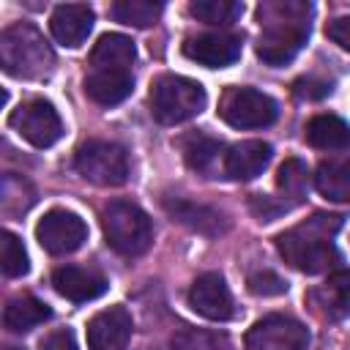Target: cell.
Wrapping results in <instances>:
<instances>
[{
    "instance_id": "14",
    "label": "cell",
    "mask_w": 350,
    "mask_h": 350,
    "mask_svg": "<svg viewBox=\"0 0 350 350\" xmlns=\"http://www.w3.org/2000/svg\"><path fill=\"white\" fill-rule=\"evenodd\" d=\"M52 284L63 298H68L74 304H85V301H93V298L107 293V279L98 271L82 268V265H60V268H55Z\"/></svg>"
},
{
    "instance_id": "6",
    "label": "cell",
    "mask_w": 350,
    "mask_h": 350,
    "mask_svg": "<svg viewBox=\"0 0 350 350\" xmlns=\"http://www.w3.org/2000/svg\"><path fill=\"white\" fill-rule=\"evenodd\" d=\"M77 172L96 186H120L129 178V156L118 142L88 139L77 150Z\"/></svg>"
},
{
    "instance_id": "18",
    "label": "cell",
    "mask_w": 350,
    "mask_h": 350,
    "mask_svg": "<svg viewBox=\"0 0 350 350\" xmlns=\"http://www.w3.org/2000/svg\"><path fill=\"white\" fill-rule=\"evenodd\" d=\"M134 88V77L131 71H112V68H90L85 77V93L101 104V107H112L120 104Z\"/></svg>"
},
{
    "instance_id": "31",
    "label": "cell",
    "mask_w": 350,
    "mask_h": 350,
    "mask_svg": "<svg viewBox=\"0 0 350 350\" xmlns=\"http://www.w3.org/2000/svg\"><path fill=\"white\" fill-rule=\"evenodd\" d=\"M249 290H252L254 295L271 298V295H282V293L287 290V284H284V279H282L279 273H273V271H257V273L249 276Z\"/></svg>"
},
{
    "instance_id": "35",
    "label": "cell",
    "mask_w": 350,
    "mask_h": 350,
    "mask_svg": "<svg viewBox=\"0 0 350 350\" xmlns=\"http://www.w3.org/2000/svg\"><path fill=\"white\" fill-rule=\"evenodd\" d=\"M325 36L339 44L345 52H350V16H336L325 25Z\"/></svg>"
},
{
    "instance_id": "36",
    "label": "cell",
    "mask_w": 350,
    "mask_h": 350,
    "mask_svg": "<svg viewBox=\"0 0 350 350\" xmlns=\"http://www.w3.org/2000/svg\"><path fill=\"white\" fill-rule=\"evenodd\" d=\"M5 350H19V347H5Z\"/></svg>"
},
{
    "instance_id": "29",
    "label": "cell",
    "mask_w": 350,
    "mask_h": 350,
    "mask_svg": "<svg viewBox=\"0 0 350 350\" xmlns=\"http://www.w3.org/2000/svg\"><path fill=\"white\" fill-rule=\"evenodd\" d=\"M0 265H3V273L5 276H25L27 268H30V260H27V252L19 241V235H14L11 230H3V241H0Z\"/></svg>"
},
{
    "instance_id": "10",
    "label": "cell",
    "mask_w": 350,
    "mask_h": 350,
    "mask_svg": "<svg viewBox=\"0 0 350 350\" xmlns=\"http://www.w3.org/2000/svg\"><path fill=\"white\" fill-rule=\"evenodd\" d=\"M36 238L55 257L71 254V252H77L85 243L88 224L77 213L63 211V208H55V211L44 213V219L36 224Z\"/></svg>"
},
{
    "instance_id": "3",
    "label": "cell",
    "mask_w": 350,
    "mask_h": 350,
    "mask_svg": "<svg viewBox=\"0 0 350 350\" xmlns=\"http://www.w3.org/2000/svg\"><path fill=\"white\" fill-rule=\"evenodd\" d=\"M0 63L19 79H44L55 68V52L30 22H16L0 33Z\"/></svg>"
},
{
    "instance_id": "9",
    "label": "cell",
    "mask_w": 350,
    "mask_h": 350,
    "mask_svg": "<svg viewBox=\"0 0 350 350\" xmlns=\"http://www.w3.org/2000/svg\"><path fill=\"white\" fill-rule=\"evenodd\" d=\"M309 331L290 314H265L246 334V350H306Z\"/></svg>"
},
{
    "instance_id": "11",
    "label": "cell",
    "mask_w": 350,
    "mask_h": 350,
    "mask_svg": "<svg viewBox=\"0 0 350 350\" xmlns=\"http://www.w3.org/2000/svg\"><path fill=\"white\" fill-rule=\"evenodd\" d=\"M189 304L197 314H202L205 320H213V323H221V320L232 317L230 287H227L224 276L216 273V271H208V273L194 279V284L189 290Z\"/></svg>"
},
{
    "instance_id": "2",
    "label": "cell",
    "mask_w": 350,
    "mask_h": 350,
    "mask_svg": "<svg viewBox=\"0 0 350 350\" xmlns=\"http://www.w3.org/2000/svg\"><path fill=\"white\" fill-rule=\"evenodd\" d=\"M342 227L339 213H314L306 221L276 235V249L293 268L304 273H323L336 260L339 252L334 246V235Z\"/></svg>"
},
{
    "instance_id": "27",
    "label": "cell",
    "mask_w": 350,
    "mask_h": 350,
    "mask_svg": "<svg viewBox=\"0 0 350 350\" xmlns=\"http://www.w3.org/2000/svg\"><path fill=\"white\" fill-rule=\"evenodd\" d=\"M189 14L205 25H230L243 14V5L235 0H194Z\"/></svg>"
},
{
    "instance_id": "30",
    "label": "cell",
    "mask_w": 350,
    "mask_h": 350,
    "mask_svg": "<svg viewBox=\"0 0 350 350\" xmlns=\"http://www.w3.org/2000/svg\"><path fill=\"white\" fill-rule=\"evenodd\" d=\"M172 350H230V345L219 334L183 328L172 336Z\"/></svg>"
},
{
    "instance_id": "21",
    "label": "cell",
    "mask_w": 350,
    "mask_h": 350,
    "mask_svg": "<svg viewBox=\"0 0 350 350\" xmlns=\"http://www.w3.org/2000/svg\"><path fill=\"white\" fill-rule=\"evenodd\" d=\"M312 301L325 317H350V271H334L317 290H312Z\"/></svg>"
},
{
    "instance_id": "24",
    "label": "cell",
    "mask_w": 350,
    "mask_h": 350,
    "mask_svg": "<svg viewBox=\"0 0 350 350\" xmlns=\"http://www.w3.org/2000/svg\"><path fill=\"white\" fill-rule=\"evenodd\" d=\"M49 306L33 295H19V298H11L5 304V312H3V325L14 334H25L36 325H41L44 320H49Z\"/></svg>"
},
{
    "instance_id": "20",
    "label": "cell",
    "mask_w": 350,
    "mask_h": 350,
    "mask_svg": "<svg viewBox=\"0 0 350 350\" xmlns=\"http://www.w3.org/2000/svg\"><path fill=\"white\" fill-rule=\"evenodd\" d=\"M317 191L331 202H350V156H331L317 164Z\"/></svg>"
},
{
    "instance_id": "8",
    "label": "cell",
    "mask_w": 350,
    "mask_h": 350,
    "mask_svg": "<svg viewBox=\"0 0 350 350\" xmlns=\"http://www.w3.org/2000/svg\"><path fill=\"white\" fill-rule=\"evenodd\" d=\"M8 123L16 129V134L30 142L33 148H52L60 137H63V120L57 115V109L46 101V98H30L25 104H19Z\"/></svg>"
},
{
    "instance_id": "5",
    "label": "cell",
    "mask_w": 350,
    "mask_h": 350,
    "mask_svg": "<svg viewBox=\"0 0 350 350\" xmlns=\"http://www.w3.org/2000/svg\"><path fill=\"white\" fill-rule=\"evenodd\" d=\"M150 115L164 123V126H175L183 123L194 115L202 112L205 107V88L189 77H178V74H164L150 85Z\"/></svg>"
},
{
    "instance_id": "16",
    "label": "cell",
    "mask_w": 350,
    "mask_h": 350,
    "mask_svg": "<svg viewBox=\"0 0 350 350\" xmlns=\"http://www.w3.org/2000/svg\"><path fill=\"white\" fill-rule=\"evenodd\" d=\"M164 211L172 216V221H178L194 232H202V235H219L227 230L224 213H219L216 208L202 205V202H191L183 197H164Z\"/></svg>"
},
{
    "instance_id": "13",
    "label": "cell",
    "mask_w": 350,
    "mask_h": 350,
    "mask_svg": "<svg viewBox=\"0 0 350 350\" xmlns=\"http://www.w3.org/2000/svg\"><path fill=\"white\" fill-rule=\"evenodd\" d=\"M131 336V314L126 306H109L88 323L90 350H123Z\"/></svg>"
},
{
    "instance_id": "1",
    "label": "cell",
    "mask_w": 350,
    "mask_h": 350,
    "mask_svg": "<svg viewBox=\"0 0 350 350\" xmlns=\"http://www.w3.org/2000/svg\"><path fill=\"white\" fill-rule=\"evenodd\" d=\"M312 5L304 0H268L257 8L262 33L257 38V57L268 66L290 63L309 38Z\"/></svg>"
},
{
    "instance_id": "32",
    "label": "cell",
    "mask_w": 350,
    "mask_h": 350,
    "mask_svg": "<svg viewBox=\"0 0 350 350\" xmlns=\"http://www.w3.org/2000/svg\"><path fill=\"white\" fill-rule=\"evenodd\" d=\"M293 93L298 98H306V101H320L331 93V82L323 79V77H314V74H306L301 79L293 82Z\"/></svg>"
},
{
    "instance_id": "23",
    "label": "cell",
    "mask_w": 350,
    "mask_h": 350,
    "mask_svg": "<svg viewBox=\"0 0 350 350\" xmlns=\"http://www.w3.org/2000/svg\"><path fill=\"white\" fill-rule=\"evenodd\" d=\"M306 142L317 150H345L350 148V123L339 115H314L306 123Z\"/></svg>"
},
{
    "instance_id": "15",
    "label": "cell",
    "mask_w": 350,
    "mask_h": 350,
    "mask_svg": "<svg viewBox=\"0 0 350 350\" xmlns=\"http://www.w3.org/2000/svg\"><path fill=\"white\" fill-rule=\"evenodd\" d=\"M93 8L85 5V3H63L52 11L49 16V30L55 36L57 44L63 46H79L88 33L93 30Z\"/></svg>"
},
{
    "instance_id": "25",
    "label": "cell",
    "mask_w": 350,
    "mask_h": 350,
    "mask_svg": "<svg viewBox=\"0 0 350 350\" xmlns=\"http://www.w3.org/2000/svg\"><path fill=\"white\" fill-rule=\"evenodd\" d=\"M309 183H312V172H309L306 161H301V159L293 156V159H284L279 164V170H276V189L284 197H290L293 202H298V200L306 197Z\"/></svg>"
},
{
    "instance_id": "12",
    "label": "cell",
    "mask_w": 350,
    "mask_h": 350,
    "mask_svg": "<svg viewBox=\"0 0 350 350\" xmlns=\"http://www.w3.org/2000/svg\"><path fill=\"white\" fill-rule=\"evenodd\" d=\"M183 55L205 68H224L241 57V38L232 33H200L186 38Z\"/></svg>"
},
{
    "instance_id": "28",
    "label": "cell",
    "mask_w": 350,
    "mask_h": 350,
    "mask_svg": "<svg viewBox=\"0 0 350 350\" xmlns=\"http://www.w3.org/2000/svg\"><path fill=\"white\" fill-rule=\"evenodd\" d=\"M0 202L5 213H19L27 211L36 202V191L25 178H14V175H3V186H0Z\"/></svg>"
},
{
    "instance_id": "7",
    "label": "cell",
    "mask_w": 350,
    "mask_h": 350,
    "mask_svg": "<svg viewBox=\"0 0 350 350\" xmlns=\"http://www.w3.org/2000/svg\"><path fill=\"white\" fill-rule=\"evenodd\" d=\"M219 115L232 129H262L276 120V101L257 88H227Z\"/></svg>"
},
{
    "instance_id": "26",
    "label": "cell",
    "mask_w": 350,
    "mask_h": 350,
    "mask_svg": "<svg viewBox=\"0 0 350 350\" xmlns=\"http://www.w3.org/2000/svg\"><path fill=\"white\" fill-rule=\"evenodd\" d=\"M161 8H164L161 3H150V0H120L112 5V16L131 27H150L161 16Z\"/></svg>"
},
{
    "instance_id": "22",
    "label": "cell",
    "mask_w": 350,
    "mask_h": 350,
    "mask_svg": "<svg viewBox=\"0 0 350 350\" xmlns=\"http://www.w3.org/2000/svg\"><path fill=\"white\" fill-rule=\"evenodd\" d=\"M180 148H183L186 164H189L194 172H200V175H213L219 161H221V167H224V145H221V139H216V137H208V134L194 131V134L183 137Z\"/></svg>"
},
{
    "instance_id": "17",
    "label": "cell",
    "mask_w": 350,
    "mask_h": 350,
    "mask_svg": "<svg viewBox=\"0 0 350 350\" xmlns=\"http://www.w3.org/2000/svg\"><path fill=\"white\" fill-rule=\"evenodd\" d=\"M271 145L262 139H243L235 142L227 153H224V175L232 180H252L257 178L268 161H271Z\"/></svg>"
},
{
    "instance_id": "34",
    "label": "cell",
    "mask_w": 350,
    "mask_h": 350,
    "mask_svg": "<svg viewBox=\"0 0 350 350\" xmlns=\"http://www.w3.org/2000/svg\"><path fill=\"white\" fill-rule=\"evenodd\" d=\"M38 347H41V350H77V339H74V331L57 328V331L46 334Z\"/></svg>"
},
{
    "instance_id": "19",
    "label": "cell",
    "mask_w": 350,
    "mask_h": 350,
    "mask_svg": "<svg viewBox=\"0 0 350 350\" xmlns=\"http://www.w3.org/2000/svg\"><path fill=\"white\" fill-rule=\"evenodd\" d=\"M137 57L134 41L123 33H104L96 46L90 49V68H112V71H131Z\"/></svg>"
},
{
    "instance_id": "4",
    "label": "cell",
    "mask_w": 350,
    "mask_h": 350,
    "mask_svg": "<svg viewBox=\"0 0 350 350\" xmlns=\"http://www.w3.org/2000/svg\"><path fill=\"white\" fill-rule=\"evenodd\" d=\"M101 227H104L107 243L123 257L142 254L153 241V224L148 213L129 200L107 202L101 211Z\"/></svg>"
},
{
    "instance_id": "33",
    "label": "cell",
    "mask_w": 350,
    "mask_h": 350,
    "mask_svg": "<svg viewBox=\"0 0 350 350\" xmlns=\"http://www.w3.org/2000/svg\"><path fill=\"white\" fill-rule=\"evenodd\" d=\"M249 205H252V213H254L260 221H273L279 213H284V211L290 208L287 202H273L271 197H262V194H254Z\"/></svg>"
}]
</instances>
